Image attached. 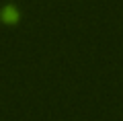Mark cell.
<instances>
[{
  "mask_svg": "<svg viewBox=\"0 0 123 121\" xmlns=\"http://www.w3.org/2000/svg\"><path fill=\"white\" fill-rule=\"evenodd\" d=\"M0 19H2L4 25H17V23L21 21V10L17 8V4H6L4 8H2Z\"/></svg>",
  "mask_w": 123,
  "mask_h": 121,
  "instance_id": "obj_1",
  "label": "cell"
}]
</instances>
